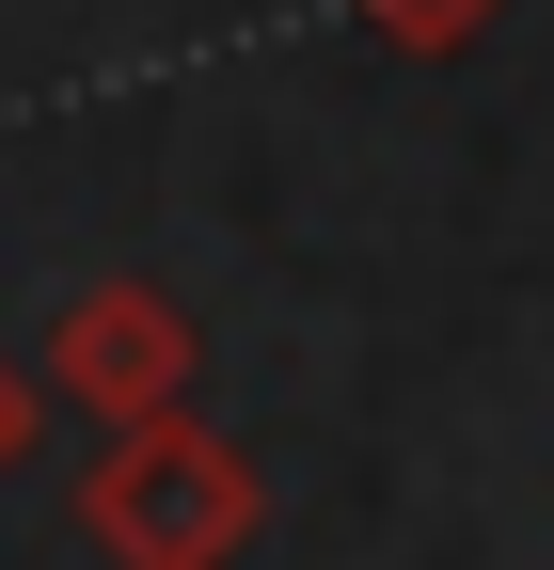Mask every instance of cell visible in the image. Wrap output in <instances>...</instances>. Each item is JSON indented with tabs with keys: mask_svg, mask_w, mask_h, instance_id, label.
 Here are the masks:
<instances>
[{
	"mask_svg": "<svg viewBox=\"0 0 554 570\" xmlns=\"http://www.w3.org/2000/svg\"><path fill=\"white\" fill-rule=\"evenodd\" d=\"M96 539L127 570H222L254 539V460L206 444V428H144V444H111V475H96Z\"/></svg>",
	"mask_w": 554,
	"mask_h": 570,
	"instance_id": "6da1fadb",
	"label": "cell"
},
{
	"mask_svg": "<svg viewBox=\"0 0 554 570\" xmlns=\"http://www.w3.org/2000/svg\"><path fill=\"white\" fill-rule=\"evenodd\" d=\"M175 302H159V285H96V302L80 317H63V381H80L96 412H159L175 396Z\"/></svg>",
	"mask_w": 554,
	"mask_h": 570,
	"instance_id": "7a4b0ae2",
	"label": "cell"
},
{
	"mask_svg": "<svg viewBox=\"0 0 554 570\" xmlns=\"http://www.w3.org/2000/svg\"><path fill=\"white\" fill-rule=\"evenodd\" d=\"M365 17H380V32H412V48H459L492 0H365Z\"/></svg>",
	"mask_w": 554,
	"mask_h": 570,
	"instance_id": "3957f363",
	"label": "cell"
},
{
	"mask_svg": "<svg viewBox=\"0 0 554 570\" xmlns=\"http://www.w3.org/2000/svg\"><path fill=\"white\" fill-rule=\"evenodd\" d=\"M32 444V396H17V365H0V460H17Z\"/></svg>",
	"mask_w": 554,
	"mask_h": 570,
	"instance_id": "277c9868",
	"label": "cell"
}]
</instances>
